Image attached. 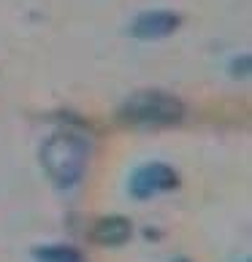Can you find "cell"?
I'll return each mask as SVG.
<instances>
[{
  "label": "cell",
  "instance_id": "cell-9",
  "mask_svg": "<svg viewBox=\"0 0 252 262\" xmlns=\"http://www.w3.org/2000/svg\"><path fill=\"white\" fill-rule=\"evenodd\" d=\"M244 262H247V259H244Z\"/></svg>",
  "mask_w": 252,
  "mask_h": 262
},
{
  "label": "cell",
  "instance_id": "cell-3",
  "mask_svg": "<svg viewBox=\"0 0 252 262\" xmlns=\"http://www.w3.org/2000/svg\"><path fill=\"white\" fill-rule=\"evenodd\" d=\"M177 187H179V176L166 162L139 165L130 173V181H128V192L133 200H149L154 195H163V192H171Z\"/></svg>",
  "mask_w": 252,
  "mask_h": 262
},
{
  "label": "cell",
  "instance_id": "cell-5",
  "mask_svg": "<svg viewBox=\"0 0 252 262\" xmlns=\"http://www.w3.org/2000/svg\"><path fill=\"white\" fill-rule=\"evenodd\" d=\"M90 238L98 246H111V249L125 246L133 238V222L128 216H122V213L101 216V219H95V225L90 230Z\"/></svg>",
  "mask_w": 252,
  "mask_h": 262
},
{
  "label": "cell",
  "instance_id": "cell-4",
  "mask_svg": "<svg viewBox=\"0 0 252 262\" xmlns=\"http://www.w3.org/2000/svg\"><path fill=\"white\" fill-rule=\"evenodd\" d=\"M182 16L177 11H166V8H154V11H141L130 22L128 33L135 41H163L179 30Z\"/></svg>",
  "mask_w": 252,
  "mask_h": 262
},
{
  "label": "cell",
  "instance_id": "cell-8",
  "mask_svg": "<svg viewBox=\"0 0 252 262\" xmlns=\"http://www.w3.org/2000/svg\"><path fill=\"white\" fill-rule=\"evenodd\" d=\"M173 262H187V259H182V257H179V259H173Z\"/></svg>",
  "mask_w": 252,
  "mask_h": 262
},
{
  "label": "cell",
  "instance_id": "cell-2",
  "mask_svg": "<svg viewBox=\"0 0 252 262\" xmlns=\"http://www.w3.org/2000/svg\"><path fill=\"white\" fill-rule=\"evenodd\" d=\"M185 103L177 95L166 90H141L133 92L117 108V122L125 127H141V130H158L171 127L185 119Z\"/></svg>",
  "mask_w": 252,
  "mask_h": 262
},
{
  "label": "cell",
  "instance_id": "cell-7",
  "mask_svg": "<svg viewBox=\"0 0 252 262\" xmlns=\"http://www.w3.org/2000/svg\"><path fill=\"white\" fill-rule=\"evenodd\" d=\"M249 71H252V60H249L247 52L244 54H236L234 60L228 62V73L234 76V79H247Z\"/></svg>",
  "mask_w": 252,
  "mask_h": 262
},
{
  "label": "cell",
  "instance_id": "cell-6",
  "mask_svg": "<svg viewBox=\"0 0 252 262\" xmlns=\"http://www.w3.org/2000/svg\"><path fill=\"white\" fill-rule=\"evenodd\" d=\"M33 259L35 262H87L82 257V251H76L73 246H65V244L38 246L33 249Z\"/></svg>",
  "mask_w": 252,
  "mask_h": 262
},
{
  "label": "cell",
  "instance_id": "cell-1",
  "mask_svg": "<svg viewBox=\"0 0 252 262\" xmlns=\"http://www.w3.org/2000/svg\"><path fill=\"white\" fill-rule=\"evenodd\" d=\"M92 157L90 135L76 127H60L41 143L38 160L54 189L71 192L82 184Z\"/></svg>",
  "mask_w": 252,
  "mask_h": 262
}]
</instances>
